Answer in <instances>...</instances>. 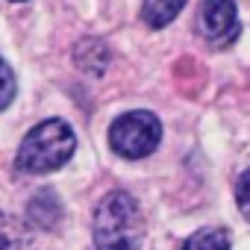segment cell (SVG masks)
<instances>
[{
	"label": "cell",
	"mask_w": 250,
	"mask_h": 250,
	"mask_svg": "<svg viewBox=\"0 0 250 250\" xmlns=\"http://www.w3.org/2000/svg\"><path fill=\"white\" fill-rule=\"evenodd\" d=\"M145 238V218L133 194L109 191L91 221V241L94 250H139Z\"/></svg>",
	"instance_id": "1"
},
{
	"label": "cell",
	"mask_w": 250,
	"mask_h": 250,
	"mask_svg": "<svg viewBox=\"0 0 250 250\" xmlns=\"http://www.w3.org/2000/svg\"><path fill=\"white\" fill-rule=\"evenodd\" d=\"M74 150H77L74 130L65 121L50 118V121L36 124L24 136L15 165H18V171H27V174H50V171L62 168L74 156Z\"/></svg>",
	"instance_id": "2"
},
{
	"label": "cell",
	"mask_w": 250,
	"mask_h": 250,
	"mask_svg": "<svg viewBox=\"0 0 250 250\" xmlns=\"http://www.w3.org/2000/svg\"><path fill=\"white\" fill-rule=\"evenodd\" d=\"M162 124L153 112L136 109L112 121L109 127V147L121 159H145L159 147Z\"/></svg>",
	"instance_id": "3"
},
{
	"label": "cell",
	"mask_w": 250,
	"mask_h": 250,
	"mask_svg": "<svg viewBox=\"0 0 250 250\" xmlns=\"http://www.w3.org/2000/svg\"><path fill=\"white\" fill-rule=\"evenodd\" d=\"M197 33L215 47H229L241 33L235 3L232 0H203L197 9Z\"/></svg>",
	"instance_id": "4"
},
{
	"label": "cell",
	"mask_w": 250,
	"mask_h": 250,
	"mask_svg": "<svg viewBox=\"0 0 250 250\" xmlns=\"http://www.w3.org/2000/svg\"><path fill=\"white\" fill-rule=\"evenodd\" d=\"M27 218L39 227V229H56L62 221V203L50 188H42L39 194L30 197L27 203Z\"/></svg>",
	"instance_id": "5"
},
{
	"label": "cell",
	"mask_w": 250,
	"mask_h": 250,
	"mask_svg": "<svg viewBox=\"0 0 250 250\" xmlns=\"http://www.w3.org/2000/svg\"><path fill=\"white\" fill-rule=\"evenodd\" d=\"M74 62L80 71L85 74H103L106 65H109V47L103 39H80L77 47H74Z\"/></svg>",
	"instance_id": "6"
},
{
	"label": "cell",
	"mask_w": 250,
	"mask_h": 250,
	"mask_svg": "<svg viewBox=\"0 0 250 250\" xmlns=\"http://www.w3.org/2000/svg\"><path fill=\"white\" fill-rule=\"evenodd\" d=\"M33 238L21 218L0 212V250H30Z\"/></svg>",
	"instance_id": "7"
},
{
	"label": "cell",
	"mask_w": 250,
	"mask_h": 250,
	"mask_svg": "<svg viewBox=\"0 0 250 250\" xmlns=\"http://www.w3.org/2000/svg\"><path fill=\"white\" fill-rule=\"evenodd\" d=\"M183 6H186V0H145L142 21L150 30H162L183 12Z\"/></svg>",
	"instance_id": "8"
},
{
	"label": "cell",
	"mask_w": 250,
	"mask_h": 250,
	"mask_svg": "<svg viewBox=\"0 0 250 250\" xmlns=\"http://www.w3.org/2000/svg\"><path fill=\"white\" fill-rule=\"evenodd\" d=\"M180 250H229V232L224 227H203L191 232Z\"/></svg>",
	"instance_id": "9"
},
{
	"label": "cell",
	"mask_w": 250,
	"mask_h": 250,
	"mask_svg": "<svg viewBox=\"0 0 250 250\" xmlns=\"http://www.w3.org/2000/svg\"><path fill=\"white\" fill-rule=\"evenodd\" d=\"M15 91H18V80L12 74V68L0 59V109H6L15 100Z\"/></svg>",
	"instance_id": "10"
},
{
	"label": "cell",
	"mask_w": 250,
	"mask_h": 250,
	"mask_svg": "<svg viewBox=\"0 0 250 250\" xmlns=\"http://www.w3.org/2000/svg\"><path fill=\"white\" fill-rule=\"evenodd\" d=\"M235 200H238V209H241V215L250 221V168L238 177V183H235Z\"/></svg>",
	"instance_id": "11"
},
{
	"label": "cell",
	"mask_w": 250,
	"mask_h": 250,
	"mask_svg": "<svg viewBox=\"0 0 250 250\" xmlns=\"http://www.w3.org/2000/svg\"><path fill=\"white\" fill-rule=\"evenodd\" d=\"M12 3H24V0H12Z\"/></svg>",
	"instance_id": "12"
}]
</instances>
